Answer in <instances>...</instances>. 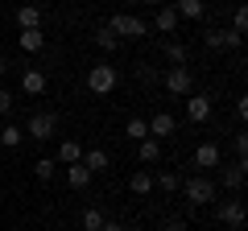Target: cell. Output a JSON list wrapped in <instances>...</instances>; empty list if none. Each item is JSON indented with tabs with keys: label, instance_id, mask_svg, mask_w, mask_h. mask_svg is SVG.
I'll list each match as a JSON object with an SVG mask.
<instances>
[{
	"label": "cell",
	"instance_id": "obj_33",
	"mask_svg": "<svg viewBox=\"0 0 248 231\" xmlns=\"http://www.w3.org/2000/svg\"><path fill=\"white\" fill-rule=\"evenodd\" d=\"M4 71H9V62H4V54H0V74H4Z\"/></svg>",
	"mask_w": 248,
	"mask_h": 231
},
{
	"label": "cell",
	"instance_id": "obj_11",
	"mask_svg": "<svg viewBox=\"0 0 248 231\" xmlns=\"http://www.w3.org/2000/svg\"><path fill=\"white\" fill-rule=\"evenodd\" d=\"M145 124H149V136H153V141H161V136L174 132V116H170V112H157L153 120H145Z\"/></svg>",
	"mask_w": 248,
	"mask_h": 231
},
{
	"label": "cell",
	"instance_id": "obj_27",
	"mask_svg": "<svg viewBox=\"0 0 248 231\" xmlns=\"http://www.w3.org/2000/svg\"><path fill=\"white\" fill-rule=\"evenodd\" d=\"M99 227H104V211L87 206V211H83V231H99Z\"/></svg>",
	"mask_w": 248,
	"mask_h": 231
},
{
	"label": "cell",
	"instance_id": "obj_15",
	"mask_svg": "<svg viewBox=\"0 0 248 231\" xmlns=\"http://www.w3.org/2000/svg\"><path fill=\"white\" fill-rule=\"evenodd\" d=\"M137 157H141L145 165H153V161H161V141H153V136H145V141L137 144Z\"/></svg>",
	"mask_w": 248,
	"mask_h": 231
},
{
	"label": "cell",
	"instance_id": "obj_24",
	"mask_svg": "<svg viewBox=\"0 0 248 231\" xmlns=\"http://www.w3.org/2000/svg\"><path fill=\"white\" fill-rule=\"evenodd\" d=\"M54 169H58V161H54V157H37V161H33V173H37L42 182L54 178Z\"/></svg>",
	"mask_w": 248,
	"mask_h": 231
},
{
	"label": "cell",
	"instance_id": "obj_18",
	"mask_svg": "<svg viewBox=\"0 0 248 231\" xmlns=\"http://www.w3.org/2000/svg\"><path fill=\"white\" fill-rule=\"evenodd\" d=\"M58 161H62V165H75V161H83L79 141H62V144H58Z\"/></svg>",
	"mask_w": 248,
	"mask_h": 231
},
{
	"label": "cell",
	"instance_id": "obj_34",
	"mask_svg": "<svg viewBox=\"0 0 248 231\" xmlns=\"http://www.w3.org/2000/svg\"><path fill=\"white\" fill-rule=\"evenodd\" d=\"M141 4H161V0H141Z\"/></svg>",
	"mask_w": 248,
	"mask_h": 231
},
{
	"label": "cell",
	"instance_id": "obj_30",
	"mask_svg": "<svg viewBox=\"0 0 248 231\" xmlns=\"http://www.w3.org/2000/svg\"><path fill=\"white\" fill-rule=\"evenodd\" d=\"M13 112V95H9V91H0V116H9Z\"/></svg>",
	"mask_w": 248,
	"mask_h": 231
},
{
	"label": "cell",
	"instance_id": "obj_1",
	"mask_svg": "<svg viewBox=\"0 0 248 231\" xmlns=\"http://www.w3.org/2000/svg\"><path fill=\"white\" fill-rule=\"evenodd\" d=\"M108 29H112L116 37H145L149 33V25H145L141 17H133V13H116V17L108 21Z\"/></svg>",
	"mask_w": 248,
	"mask_h": 231
},
{
	"label": "cell",
	"instance_id": "obj_28",
	"mask_svg": "<svg viewBox=\"0 0 248 231\" xmlns=\"http://www.w3.org/2000/svg\"><path fill=\"white\" fill-rule=\"evenodd\" d=\"M244 29H248V13H244V9H236V17H232V33L244 37Z\"/></svg>",
	"mask_w": 248,
	"mask_h": 231
},
{
	"label": "cell",
	"instance_id": "obj_25",
	"mask_svg": "<svg viewBox=\"0 0 248 231\" xmlns=\"http://www.w3.org/2000/svg\"><path fill=\"white\" fill-rule=\"evenodd\" d=\"M95 45H99V50H104V54H112V50H116V45H120V37H116V33H112V29H108V25H104V29H99V33H95Z\"/></svg>",
	"mask_w": 248,
	"mask_h": 231
},
{
	"label": "cell",
	"instance_id": "obj_19",
	"mask_svg": "<svg viewBox=\"0 0 248 231\" xmlns=\"http://www.w3.org/2000/svg\"><path fill=\"white\" fill-rule=\"evenodd\" d=\"M153 29H157V33H174V29H178V13H174V9H157Z\"/></svg>",
	"mask_w": 248,
	"mask_h": 231
},
{
	"label": "cell",
	"instance_id": "obj_21",
	"mask_svg": "<svg viewBox=\"0 0 248 231\" xmlns=\"http://www.w3.org/2000/svg\"><path fill=\"white\" fill-rule=\"evenodd\" d=\"M83 165H87L91 173H99V169H108V153L104 149H87L83 153Z\"/></svg>",
	"mask_w": 248,
	"mask_h": 231
},
{
	"label": "cell",
	"instance_id": "obj_7",
	"mask_svg": "<svg viewBox=\"0 0 248 231\" xmlns=\"http://www.w3.org/2000/svg\"><path fill=\"white\" fill-rule=\"evenodd\" d=\"M186 116H190V124H207L211 120V95H190L186 99Z\"/></svg>",
	"mask_w": 248,
	"mask_h": 231
},
{
	"label": "cell",
	"instance_id": "obj_8",
	"mask_svg": "<svg viewBox=\"0 0 248 231\" xmlns=\"http://www.w3.org/2000/svg\"><path fill=\"white\" fill-rule=\"evenodd\" d=\"M219 161H223V153H219V144H215V141H203V144L195 149V165H199V169H215Z\"/></svg>",
	"mask_w": 248,
	"mask_h": 231
},
{
	"label": "cell",
	"instance_id": "obj_14",
	"mask_svg": "<svg viewBox=\"0 0 248 231\" xmlns=\"http://www.w3.org/2000/svg\"><path fill=\"white\" fill-rule=\"evenodd\" d=\"M21 91L25 95H42L46 91V71H25L21 74Z\"/></svg>",
	"mask_w": 248,
	"mask_h": 231
},
{
	"label": "cell",
	"instance_id": "obj_4",
	"mask_svg": "<svg viewBox=\"0 0 248 231\" xmlns=\"http://www.w3.org/2000/svg\"><path fill=\"white\" fill-rule=\"evenodd\" d=\"M25 132L33 136V141H50V136L58 132V116H54V112H37L33 120L25 124Z\"/></svg>",
	"mask_w": 248,
	"mask_h": 231
},
{
	"label": "cell",
	"instance_id": "obj_23",
	"mask_svg": "<svg viewBox=\"0 0 248 231\" xmlns=\"http://www.w3.org/2000/svg\"><path fill=\"white\" fill-rule=\"evenodd\" d=\"M124 136H128V141H137V144H141L145 136H149V124H145V120H137V116H133V120L124 124Z\"/></svg>",
	"mask_w": 248,
	"mask_h": 231
},
{
	"label": "cell",
	"instance_id": "obj_26",
	"mask_svg": "<svg viewBox=\"0 0 248 231\" xmlns=\"http://www.w3.org/2000/svg\"><path fill=\"white\" fill-rule=\"evenodd\" d=\"M166 58H170V62H174V66H182L186 58H190V50H186L182 42H170V45H166Z\"/></svg>",
	"mask_w": 248,
	"mask_h": 231
},
{
	"label": "cell",
	"instance_id": "obj_9",
	"mask_svg": "<svg viewBox=\"0 0 248 231\" xmlns=\"http://www.w3.org/2000/svg\"><path fill=\"white\" fill-rule=\"evenodd\" d=\"M203 42H207V50H236L244 37H240V33H223V29H211Z\"/></svg>",
	"mask_w": 248,
	"mask_h": 231
},
{
	"label": "cell",
	"instance_id": "obj_31",
	"mask_svg": "<svg viewBox=\"0 0 248 231\" xmlns=\"http://www.w3.org/2000/svg\"><path fill=\"white\" fill-rule=\"evenodd\" d=\"M161 231H186V223H182V219H170V223H166Z\"/></svg>",
	"mask_w": 248,
	"mask_h": 231
},
{
	"label": "cell",
	"instance_id": "obj_12",
	"mask_svg": "<svg viewBox=\"0 0 248 231\" xmlns=\"http://www.w3.org/2000/svg\"><path fill=\"white\" fill-rule=\"evenodd\" d=\"M21 50L25 54H42L46 50V33L42 29H21Z\"/></svg>",
	"mask_w": 248,
	"mask_h": 231
},
{
	"label": "cell",
	"instance_id": "obj_35",
	"mask_svg": "<svg viewBox=\"0 0 248 231\" xmlns=\"http://www.w3.org/2000/svg\"><path fill=\"white\" fill-rule=\"evenodd\" d=\"M228 231H244V227H228Z\"/></svg>",
	"mask_w": 248,
	"mask_h": 231
},
{
	"label": "cell",
	"instance_id": "obj_16",
	"mask_svg": "<svg viewBox=\"0 0 248 231\" xmlns=\"http://www.w3.org/2000/svg\"><path fill=\"white\" fill-rule=\"evenodd\" d=\"M21 141H25V128L21 124H4L0 128V144H4V149H17Z\"/></svg>",
	"mask_w": 248,
	"mask_h": 231
},
{
	"label": "cell",
	"instance_id": "obj_2",
	"mask_svg": "<svg viewBox=\"0 0 248 231\" xmlns=\"http://www.w3.org/2000/svg\"><path fill=\"white\" fill-rule=\"evenodd\" d=\"M87 87H91V95H108V91H116V66H91L87 71Z\"/></svg>",
	"mask_w": 248,
	"mask_h": 231
},
{
	"label": "cell",
	"instance_id": "obj_5",
	"mask_svg": "<svg viewBox=\"0 0 248 231\" xmlns=\"http://www.w3.org/2000/svg\"><path fill=\"white\" fill-rule=\"evenodd\" d=\"M186 198H190V206H207V202L215 198V182L190 178V182H186Z\"/></svg>",
	"mask_w": 248,
	"mask_h": 231
},
{
	"label": "cell",
	"instance_id": "obj_20",
	"mask_svg": "<svg viewBox=\"0 0 248 231\" xmlns=\"http://www.w3.org/2000/svg\"><path fill=\"white\" fill-rule=\"evenodd\" d=\"M128 190H133V194H149V190H153V173H145V169H137L133 178H128Z\"/></svg>",
	"mask_w": 248,
	"mask_h": 231
},
{
	"label": "cell",
	"instance_id": "obj_6",
	"mask_svg": "<svg viewBox=\"0 0 248 231\" xmlns=\"http://www.w3.org/2000/svg\"><path fill=\"white\" fill-rule=\"evenodd\" d=\"M215 219L228 223V227H244V202L240 198H228V202L215 206Z\"/></svg>",
	"mask_w": 248,
	"mask_h": 231
},
{
	"label": "cell",
	"instance_id": "obj_3",
	"mask_svg": "<svg viewBox=\"0 0 248 231\" xmlns=\"http://www.w3.org/2000/svg\"><path fill=\"white\" fill-rule=\"evenodd\" d=\"M166 91H170V95H190V91H195V74H190V66H170Z\"/></svg>",
	"mask_w": 248,
	"mask_h": 231
},
{
	"label": "cell",
	"instance_id": "obj_10",
	"mask_svg": "<svg viewBox=\"0 0 248 231\" xmlns=\"http://www.w3.org/2000/svg\"><path fill=\"white\" fill-rule=\"evenodd\" d=\"M174 13H178V21H203V13H207V4L203 0H174Z\"/></svg>",
	"mask_w": 248,
	"mask_h": 231
},
{
	"label": "cell",
	"instance_id": "obj_22",
	"mask_svg": "<svg viewBox=\"0 0 248 231\" xmlns=\"http://www.w3.org/2000/svg\"><path fill=\"white\" fill-rule=\"evenodd\" d=\"M240 186H244V165L236 161L232 169H223V190H240Z\"/></svg>",
	"mask_w": 248,
	"mask_h": 231
},
{
	"label": "cell",
	"instance_id": "obj_32",
	"mask_svg": "<svg viewBox=\"0 0 248 231\" xmlns=\"http://www.w3.org/2000/svg\"><path fill=\"white\" fill-rule=\"evenodd\" d=\"M99 231H124V227H120V223H112V219H104V227H99Z\"/></svg>",
	"mask_w": 248,
	"mask_h": 231
},
{
	"label": "cell",
	"instance_id": "obj_13",
	"mask_svg": "<svg viewBox=\"0 0 248 231\" xmlns=\"http://www.w3.org/2000/svg\"><path fill=\"white\" fill-rule=\"evenodd\" d=\"M17 25L21 29H42V9H37V4H21L17 9Z\"/></svg>",
	"mask_w": 248,
	"mask_h": 231
},
{
	"label": "cell",
	"instance_id": "obj_29",
	"mask_svg": "<svg viewBox=\"0 0 248 231\" xmlns=\"http://www.w3.org/2000/svg\"><path fill=\"white\" fill-rule=\"evenodd\" d=\"M157 186L166 190V194H170V190H178V173H157Z\"/></svg>",
	"mask_w": 248,
	"mask_h": 231
},
{
	"label": "cell",
	"instance_id": "obj_17",
	"mask_svg": "<svg viewBox=\"0 0 248 231\" xmlns=\"http://www.w3.org/2000/svg\"><path fill=\"white\" fill-rule=\"evenodd\" d=\"M66 182H71L75 190H83V186H87V182H91V169L83 165V161H75V165L66 169Z\"/></svg>",
	"mask_w": 248,
	"mask_h": 231
}]
</instances>
